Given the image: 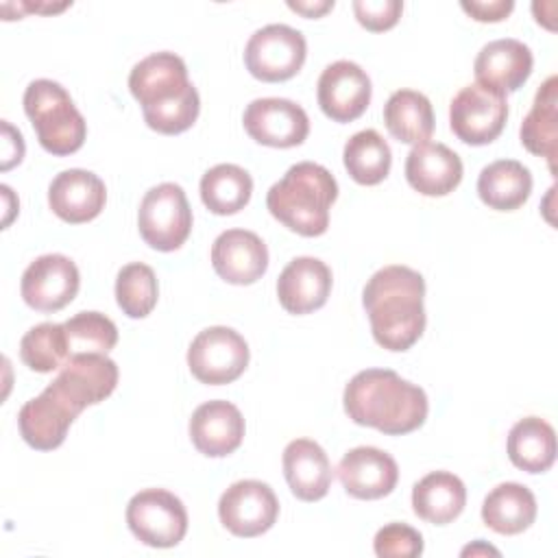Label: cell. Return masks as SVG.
Segmentation results:
<instances>
[{
    "label": "cell",
    "mask_w": 558,
    "mask_h": 558,
    "mask_svg": "<svg viewBox=\"0 0 558 558\" xmlns=\"http://www.w3.org/2000/svg\"><path fill=\"white\" fill-rule=\"evenodd\" d=\"M466 504V488L462 480L449 471H434L418 480L412 488L414 514L427 523H451Z\"/></svg>",
    "instance_id": "d4e9b609"
},
{
    "label": "cell",
    "mask_w": 558,
    "mask_h": 558,
    "mask_svg": "<svg viewBox=\"0 0 558 558\" xmlns=\"http://www.w3.org/2000/svg\"><path fill=\"white\" fill-rule=\"evenodd\" d=\"M371 102V78L353 61L327 65L318 78V105L333 122H353Z\"/></svg>",
    "instance_id": "9a60e30c"
},
{
    "label": "cell",
    "mask_w": 558,
    "mask_h": 558,
    "mask_svg": "<svg viewBox=\"0 0 558 558\" xmlns=\"http://www.w3.org/2000/svg\"><path fill=\"white\" fill-rule=\"evenodd\" d=\"M532 65L534 57L523 41L510 37L495 39L488 41L475 57V83L501 94L517 92L532 74Z\"/></svg>",
    "instance_id": "d6986e66"
},
{
    "label": "cell",
    "mask_w": 558,
    "mask_h": 558,
    "mask_svg": "<svg viewBox=\"0 0 558 558\" xmlns=\"http://www.w3.org/2000/svg\"><path fill=\"white\" fill-rule=\"evenodd\" d=\"M76 264L59 253H48L28 264L22 275V299L37 312H57L72 303L78 292Z\"/></svg>",
    "instance_id": "4fadbf2b"
},
{
    "label": "cell",
    "mask_w": 558,
    "mask_h": 558,
    "mask_svg": "<svg viewBox=\"0 0 558 558\" xmlns=\"http://www.w3.org/2000/svg\"><path fill=\"white\" fill-rule=\"evenodd\" d=\"M331 270L316 257L292 259L277 279V296L286 312L310 314L327 303Z\"/></svg>",
    "instance_id": "7402d4cb"
},
{
    "label": "cell",
    "mask_w": 558,
    "mask_h": 558,
    "mask_svg": "<svg viewBox=\"0 0 558 558\" xmlns=\"http://www.w3.org/2000/svg\"><path fill=\"white\" fill-rule=\"evenodd\" d=\"M405 179L423 196H447L462 181V159L440 142L416 144L405 159Z\"/></svg>",
    "instance_id": "44dd1931"
},
{
    "label": "cell",
    "mask_w": 558,
    "mask_h": 558,
    "mask_svg": "<svg viewBox=\"0 0 558 558\" xmlns=\"http://www.w3.org/2000/svg\"><path fill=\"white\" fill-rule=\"evenodd\" d=\"M83 410L85 405L54 379L41 390V395L22 405L17 427L33 449L52 451L65 440L70 425Z\"/></svg>",
    "instance_id": "52a82bcc"
},
{
    "label": "cell",
    "mask_w": 558,
    "mask_h": 558,
    "mask_svg": "<svg viewBox=\"0 0 558 558\" xmlns=\"http://www.w3.org/2000/svg\"><path fill=\"white\" fill-rule=\"evenodd\" d=\"M211 266L227 283L248 286L266 272L268 248L253 231L227 229L211 244Z\"/></svg>",
    "instance_id": "2e32d148"
},
{
    "label": "cell",
    "mask_w": 558,
    "mask_h": 558,
    "mask_svg": "<svg viewBox=\"0 0 558 558\" xmlns=\"http://www.w3.org/2000/svg\"><path fill=\"white\" fill-rule=\"evenodd\" d=\"M342 159L349 177L355 183L377 185L390 172L392 153L386 140L375 129H364L347 140Z\"/></svg>",
    "instance_id": "1f68e13d"
},
{
    "label": "cell",
    "mask_w": 558,
    "mask_h": 558,
    "mask_svg": "<svg viewBox=\"0 0 558 558\" xmlns=\"http://www.w3.org/2000/svg\"><path fill=\"white\" fill-rule=\"evenodd\" d=\"M157 277L150 266L133 262L120 268L116 279V301L129 318H144L157 305Z\"/></svg>",
    "instance_id": "836d02e7"
},
{
    "label": "cell",
    "mask_w": 558,
    "mask_h": 558,
    "mask_svg": "<svg viewBox=\"0 0 558 558\" xmlns=\"http://www.w3.org/2000/svg\"><path fill=\"white\" fill-rule=\"evenodd\" d=\"M423 275L401 264L384 266L366 281L362 303L379 347L388 351H408L423 336Z\"/></svg>",
    "instance_id": "6da1fadb"
},
{
    "label": "cell",
    "mask_w": 558,
    "mask_h": 558,
    "mask_svg": "<svg viewBox=\"0 0 558 558\" xmlns=\"http://www.w3.org/2000/svg\"><path fill=\"white\" fill-rule=\"evenodd\" d=\"M246 133L264 146L290 148L305 142L310 120L301 105L288 98H257L242 116Z\"/></svg>",
    "instance_id": "5bb4252c"
},
{
    "label": "cell",
    "mask_w": 558,
    "mask_h": 558,
    "mask_svg": "<svg viewBox=\"0 0 558 558\" xmlns=\"http://www.w3.org/2000/svg\"><path fill=\"white\" fill-rule=\"evenodd\" d=\"M558 78L549 76L536 92L534 105L521 124V144L532 153L547 159L551 174L556 172L558 153Z\"/></svg>",
    "instance_id": "484cf974"
},
{
    "label": "cell",
    "mask_w": 558,
    "mask_h": 558,
    "mask_svg": "<svg viewBox=\"0 0 558 558\" xmlns=\"http://www.w3.org/2000/svg\"><path fill=\"white\" fill-rule=\"evenodd\" d=\"M379 558H414L423 554V536L405 523L384 525L373 541Z\"/></svg>",
    "instance_id": "d590c367"
},
{
    "label": "cell",
    "mask_w": 558,
    "mask_h": 558,
    "mask_svg": "<svg viewBox=\"0 0 558 558\" xmlns=\"http://www.w3.org/2000/svg\"><path fill=\"white\" fill-rule=\"evenodd\" d=\"M288 7L292 11H296V13H303L305 17H320L323 13L333 9V0H325V2H288Z\"/></svg>",
    "instance_id": "ab89813d"
},
{
    "label": "cell",
    "mask_w": 558,
    "mask_h": 558,
    "mask_svg": "<svg viewBox=\"0 0 558 558\" xmlns=\"http://www.w3.org/2000/svg\"><path fill=\"white\" fill-rule=\"evenodd\" d=\"M532 192L530 170L514 159L488 163L477 177V194L482 203L497 211L519 209Z\"/></svg>",
    "instance_id": "83f0119b"
},
{
    "label": "cell",
    "mask_w": 558,
    "mask_h": 558,
    "mask_svg": "<svg viewBox=\"0 0 558 558\" xmlns=\"http://www.w3.org/2000/svg\"><path fill=\"white\" fill-rule=\"evenodd\" d=\"M305 54L307 44L301 31L288 24H268L246 41L244 63L255 78L279 83L292 78L303 68Z\"/></svg>",
    "instance_id": "ba28073f"
},
{
    "label": "cell",
    "mask_w": 558,
    "mask_h": 558,
    "mask_svg": "<svg viewBox=\"0 0 558 558\" xmlns=\"http://www.w3.org/2000/svg\"><path fill=\"white\" fill-rule=\"evenodd\" d=\"M24 157V140L17 129H13L7 120H2V170L13 168Z\"/></svg>",
    "instance_id": "f35d334b"
},
{
    "label": "cell",
    "mask_w": 558,
    "mask_h": 558,
    "mask_svg": "<svg viewBox=\"0 0 558 558\" xmlns=\"http://www.w3.org/2000/svg\"><path fill=\"white\" fill-rule=\"evenodd\" d=\"M384 124L401 144H423L434 133V111L425 94L414 89L395 92L384 105Z\"/></svg>",
    "instance_id": "f1b7e54d"
},
{
    "label": "cell",
    "mask_w": 558,
    "mask_h": 558,
    "mask_svg": "<svg viewBox=\"0 0 558 558\" xmlns=\"http://www.w3.org/2000/svg\"><path fill=\"white\" fill-rule=\"evenodd\" d=\"M24 111L44 150L63 157L83 146L87 124L63 85L50 78L28 83L24 92Z\"/></svg>",
    "instance_id": "5b68a950"
},
{
    "label": "cell",
    "mask_w": 558,
    "mask_h": 558,
    "mask_svg": "<svg viewBox=\"0 0 558 558\" xmlns=\"http://www.w3.org/2000/svg\"><path fill=\"white\" fill-rule=\"evenodd\" d=\"M342 401L353 423L375 427L388 436L418 429L429 410L425 390L390 368H366L353 375Z\"/></svg>",
    "instance_id": "7a4b0ae2"
},
{
    "label": "cell",
    "mask_w": 558,
    "mask_h": 558,
    "mask_svg": "<svg viewBox=\"0 0 558 558\" xmlns=\"http://www.w3.org/2000/svg\"><path fill=\"white\" fill-rule=\"evenodd\" d=\"M107 201L105 183L98 174L81 168L59 172L48 187V205L57 218L70 225L94 220Z\"/></svg>",
    "instance_id": "ac0fdd59"
},
{
    "label": "cell",
    "mask_w": 558,
    "mask_h": 558,
    "mask_svg": "<svg viewBox=\"0 0 558 558\" xmlns=\"http://www.w3.org/2000/svg\"><path fill=\"white\" fill-rule=\"evenodd\" d=\"M283 475L296 499L318 501L329 490L331 462L318 442L296 438L283 449Z\"/></svg>",
    "instance_id": "603a6c76"
},
{
    "label": "cell",
    "mask_w": 558,
    "mask_h": 558,
    "mask_svg": "<svg viewBox=\"0 0 558 558\" xmlns=\"http://www.w3.org/2000/svg\"><path fill=\"white\" fill-rule=\"evenodd\" d=\"M253 192L251 174L235 163H218L201 179V198L216 216H231L244 209Z\"/></svg>",
    "instance_id": "4dcf8cb0"
},
{
    "label": "cell",
    "mask_w": 558,
    "mask_h": 558,
    "mask_svg": "<svg viewBox=\"0 0 558 558\" xmlns=\"http://www.w3.org/2000/svg\"><path fill=\"white\" fill-rule=\"evenodd\" d=\"M70 355L109 353L118 342V329L111 318L100 312H78L63 323Z\"/></svg>",
    "instance_id": "e575fe53"
},
{
    "label": "cell",
    "mask_w": 558,
    "mask_h": 558,
    "mask_svg": "<svg viewBox=\"0 0 558 558\" xmlns=\"http://www.w3.org/2000/svg\"><path fill=\"white\" fill-rule=\"evenodd\" d=\"M482 519L497 534H521L536 519V499L527 486L504 482L486 495Z\"/></svg>",
    "instance_id": "4316f807"
},
{
    "label": "cell",
    "mask_w": 558,
    "mask_h": 558,
    "mask_svg": "<svg viewBox=\"0 0 558 558\" xmlns=\"http://www.w3.org/2000/svg\"><path fill=\"white\" fill-rule=\"evenodd\" d=\"M338 480L355 499H379L392 493L399 480L395 458L377 447H355L338 462Z\"/></svg>",
    "instance_id": "e0dca14e"
},
{
    "label": "cell",
    "mask_w": 558,
    "mask_h": 558,
    "mask_svg": "<svg viewBox=\"0 0 558 558\" xmlns=\"http://www.w3.org/2000/svg\"><path fill=\"white\" fill-rule=\"evenodd\" d=\"M129 89L142 105L146 124L157 133H183L198 118V92L187 78L185 61L174 52H153L135 63Z\"/></svg>",
    "instance_id": "3957f363"
},
{
    "label": "cell",
    "mask_w": 558,
    "mask_h": 558,
    "mask_svg": "<svg viewBox=\"0 0 558 558\" xmlns=\"http://www.w3.org/2000/svg\"><path fill=\"white\" fill-rule=\"evenodd\" d=\"M460 7L477 22H501L504 17L510 15V11L514 9V2L512 0H490V2L462 0Z\"/></svg>",
    "instance_id": "74e56055"
},
{
    "label": "cell",
    "mask_w": 558,
    "mask_h": 558,
    "mask_svg": "<svg viewBox=\"0 0 558 558\" xmlns=\"http://www.w3.org/2000/svg\"><path fill=\"white\" fill-rule=\"evenodd\" d=\"M403 11V2L399 0H355L353 13L357 22L373 33H381L392 28Z\"/></svg>",
    "instance_id": "8d00e7d4"
},
{
    "label": "cell",
    "mask_w": 558,
    "mask_h": 558,
    "mask_svg": "<svg viewBox=\"0 0 558 558\" xmlns=\"http://www.w3.org/2000/svg\"><path fill=\"white\" fill-rule=\"evenodd\" d=\"M190 438L194 447L209 458L229 456L244 438L242 412L222 399L207 401L198 405L190 418Z\"/></svg>",
    "instance_id": "ffe728a7"
},
{
    "label": "cell",
    "mask_w": 558,
    "mask_h": 558,
    "mask_svg": "<svg viewBox=\"0 0 558 558\" xmlns=\"http://www.w3.org/2000/svg\"><path fill=\"white\" fill-rule=\"evenodd\" d=\"M279 514V501L272 488L259 480L231 484L218 501L220 523L240 538H253L268 532Z\"/></svg>",
    "instance_id": "7c38bea8"
},
{
    "label": "cell",
    "mask_w": 558,
    "mask_h": 558,
    "mask_svg": "<svg viewBox=\"0 0 558 558\" xmlns=\"http://www.w3.org/2000/svg\"><path fill=\"white\" fill-rule=\"evenodd\" d=\"M338 198V183L333 174L314 163L301 161L288 168L266 194L268 211L290 231L316 238L329 227V207Z\"/></svg>",
    "instance_id": "277c9868"
},
{
    "label": "cell",
    "mask_w": 558,
    "mask_h": 558,
    "mask_svg": "<svg viewBox=\"0 0 558 558\" xmlns=\"http://www.w3.org/2000/svg\"><path fill=\"white\" fill-rule=\"evenodd\" d=\"M508 120L506 94L471 83L462 87L449 105V124L458 140L484 146L497 140Z\"/></svg>",
    "instance_id": "30bf717a"
},
{
    "label": "cell",
    "mask_w": 558,
    "mask_h": 558,
    "mask_svg": "<svg viewBox=\"0 0 558 558\" xmlns=\"http://www.w3.org/2000/svg\"><path fill=\"white\" fill-rule=\"evenodd\" d=\"M126 523L137 541L150 547H174L187 532L183 501L163 488H146L131 497Z\"/></svg>",
    "instance_id": "9c48e42d"
},
{
    "label": "cell",
    "mask_w": 558,
    "mask_h": 558,
    "mask_svg": "<svg viewBox=\"0 0 558 558\" xmlns=\"http://www.w3.org/2000/svg\"><path fill=\"white\" fill-rule=\"evenodd\" d=\"M506 447L508 458L517 469L543 473L556 460V432L547 421L525 416L512 425Z\"/></svg>",
    "instance_id": "f546056e"
},
{
    "label": "cell",
    "mask_w": 558,
    "mask_h": 558,
    "mask_svg": "<svg viewBox=\"0 0 558 558\" xmlns=\"http://www.w3.org/2000/svg\"><path fill=\"white\" fill-rule=\"evenodd\" d=\"M248 364V344L231 327L203 329L187 349V366L192 375L209 386L235 381Z\"/></svg>",
    "instance_id": "8fae6325"
},
{
    "label": "cell",
    "mask_w": 558,
    "mask_h": 558,
    "mask_svg": "<svg viewBox=\"0 0 558 558\" xmlns=\"http://www.w3.org/2000/svg\"><path fill=\"white\" fill-rule=\"evenodd\" d=\"M20 357L35 373H50L61 368L70 357L63 323H41L31 327L22 336Z\"/></svg>",
    "instance_id": "d6a6232c"
},
{
    "label": "cell",
    "mask_w": 558,
    "mask_h": 558,
    "mask_svg": "<svg viewBox=\"0 0 558 558\" xmlns=\"http://www.w3.org/2000/svg\"><path fill=\"white\" fill-rule=\"evenodd\" d=\"M137 227L150 248L177 251L192 231V209L183 187L177 183L150 187L140 203Z\"/></svg>",
    "instance_id": "8992f818"
},
{
    "label": "cell",
    "mask_w": 558,
    "mask_h": 558,
    "mask_svg": "<svg viewBox=\"0 0 558 558\" xmlns=\"http://www.w3.org/2000/svg\"><path fill=\"white\" fill-rule=\"evenodd\" d=\"M57 381L87 408L116 390L118 366L107 353H76L63 362Z\"/></svg>",
    "instance_id": "cb8c5ba5"
}]
</instances>
